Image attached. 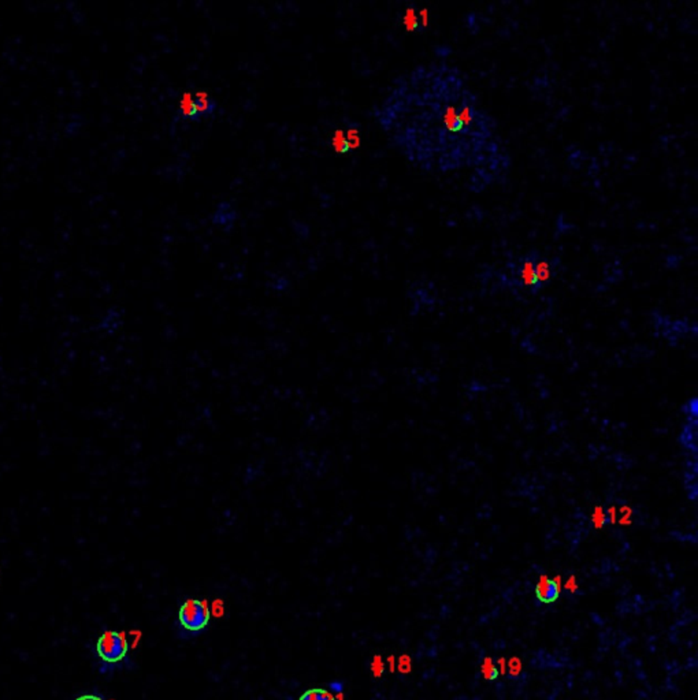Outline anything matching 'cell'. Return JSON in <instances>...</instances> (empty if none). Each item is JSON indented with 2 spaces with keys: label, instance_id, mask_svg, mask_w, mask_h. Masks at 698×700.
Segmentation results:
<instances>
[{
  "label": "cell",
  "instance_id": "obj_1",
  "mask_svg": "<svg viewBox=\"0 0 698 700\" xmlns=\"http://www.w3.org/2000/svg\"><path fill=\"white\" fill-rule=\"evenodd\" d=\"M375 116L395 147L425 172L468 173L481 189L508 172L496 119L455 65L430 62L404 73Z\"/></svg>",
  "mask_w": 698,
  "mask_h": 700
},
{
  "label": "cell",
  "instance_id": "obj_2",
  "mask_svg": "<svg viewBox=\"0 0 698 700\" xmlns=\"http://www.w3.org/2000/svg\"><path fill=\"white\" fill-rule=\"evenodd\" d=\"M559 260L539 251H528L507 262L511 285L528 293H538L557 275Z\"/></svg>",
  "mask_w": 698,
  "mask_h": 700
},
{
  "label": "cell",
  "instance_id": "obj_3",
  "mask_svg": "<svg viewBox=\"0 0 698 700\" xmlns=\"http://www.w3.org/2000/svg\"><path fill=\"white\" fill-rule=\"evenodd\" d=\"M128 650V639L123 636V633L117 630L104 632L96 643L97 655L108 663H117L122 661L126 657Z\"/></svg>",
  "mask_w": 698,
  "mask_h": 700
},
{
  "label": "cell",
  "instance_id": "obj_4",
  "mask_svg": "<svg viewBox=\"0 0 698 700\" xmlns=\"http://www.w3.org/2000/svg\"><path fill=\"white\" fill-rule=\"evenodd\" d=\"M179 622L181 625L190 630L199 632L207 626L211 618V612L206 601L189 599L179 609Z\"/></svg>",
  "mask_w": 698,
  "mask_h": 700
},
{
  "label": "cell",
  "instance_id": "obj_5",
  "mask_svg": "<svg viewBox=\"0 0 698 700\" xmlns=\"http://www.w3.org/2000/svg\"><path fill=\"white\" fill-rule=\"evenodd\" d=\"M535 595L542 604H553L560 595V577L552 580L541 576L535 586Z\"/></svg>",
  "mask_w": 698,
  "mask_h": 700
},
{
  "label": "cell",
  "instance_id": "obj_6",
  "mask_svg": "<svg viewBox=\"0 0 698 700\" xmlns=\"http://www.w3.org/2000/svg\"><path fill=\"white\" fill-rule=\"evenodd\" d=\"M401 22H403L406 30L410 32V33H421V32H423L422 26H421V21H419L418 8L414 7V6H410V7H407L404 10Z\"/></svg>",
  "mask_w": 698,
  "mask_h": 700
},
{
  "label": "cell",
  "instance_id": "obj_7",
  "mask_svg": "<svg viewBox=\"0 0 698 700\" xmlns=\"http://www.w3.org/2000/svg\"><path fill=\"white\" fill-rule=\"evenodd\" d=\"M193 99H195V103H196V108H197V115L199 116H207V115H211L214 112L215 104H214L211 96L207 92L199 90V92L193 93Z\"/></svg>",
  "mask_w": 698,
  "mask_h": 700
},
{
  "label": "cell",
  "instance_id": "obj_8",
  "mask_svg": "<svg viewBox=\"0 0 698 700\" xmlns=\"http://www.w3.org/2000/svg\"><path fill=\"white\" fill-rule=\"evenodd\" d=\"M179 111H181L182 116L186 118V119H196V118H199L196 103H195L193 94L190 92L182 93L181 100H179Z\"/></svg>",
  "mask_w": 698,
  "mask_h": 700
},
{
  "label": "cell",
  "instance_id": "obj_9",
  "mask_svg": "<svg viewBox=\"0 0 698 700\" xmlns=\"http://www.w3.org/2000/svg\"><path fill=\"white\" fill-rule=\"evenodd\" d=\"M332 145L339 154H349L350 152L347 138H346V132L341 129L335 132V134L332 137Z\"/></svg>",
  "mask_w": 698,
  "mask_h": 700
},
{
  "label": "cell",
  "instance_id": "obj_10",
  "mask_svg": "<svg viewBox=\"0 0 698 700\" xmlns=\"http://www.w3.org/2000/svg\"><path fill=\"white\" fill-rule=\"evenodd\" d=\"M299 700H336V697L332 695L329 691L315 688V690H310L306 694H303Z\"/></svg>",
  "mask_w": 698,
  "mask_h": 700
},
{
  "label": "cell",
  "instance_id": "obj_11",
  "mask_svg": "<svg viewBox=\"0 0 698 700\" xmlns=\"http://www.w3.org/2000/svg\"><path fill=\"white\" fill-rule=\"evenodd\" d=\"M344 132H346V138H347V143H348L349 150L355 151L356 148H359V145H360V133H359L357 126L356 125H349Z\"/></svg>",
  "mask_w": 698,
  "mask_h": 700
},
{
  "label": "cell",
  "instance_id": "obj_12",
  "mask_svg": "<svg viewBox=\"0 0 698 700\" xmlns=\"http://www.w3.org/2000/svg\"><path fill=\"white\" fill-rule=\"evenodd\" d=\"M481 672L486 680H496L499 677V669L490 658H486L481 666Z\"/></svg>",
  "mask_w": 698,
  "mask_h": 700
},
{
  "label": "cell",
  "instance_id": "obj_13",
  "mask_svg": "<svg viewBox=\"0 0 698 700\" xmlns=\"http://www.w3.org/2000/svg\"><path fill=\"white\" fill-rule=\"evenodd\" d=\"M507 669H508V673L510 676L512 677H518L522 672V662L519 658H511L508 662H507Z\"/></svg>",
  "mask_w": 698,
  "mask_h": 700
},
{
  "label": "cell",
  "instance_id": "obj_14",
  "mask_svg": "<svg viewBox=\"0 0 698 700\" xmlns=\"http://www.w3.org/2000/svg\"><path fill=\"white\" fill-rule=\"evenodd\" d=\"M383 670H385V665H383V661L379 655L374 657L372 662H371V672L374 675V677H381L383 675Z\"/></svg>",
  "mask_w": 698,
  "mask_h": 700
},
{
  "label": "cell",
  "instance_id": "obj_15",
  "mask_svg": "<svg viewBox=\"0 0 698 700\" xmlns=\"http://www.w3.org/2000/svg\"><path fill=\"white\" fill-rule=\"evenodd\" d=\"M418 14H419V21H421V26H422V30L425 32L429 25H430V11L428 8H418Z\"/></svg>",
  "mask_w": 698,
  "mask_h": 700
},
{
  "label": "cell",
  "instance_id": "obj_16",
  "mask_svg": "<svg viewBox=\"0 0 698 700\" xmlns=\"http://www.w3.org/2000/svg\"><path fill=\"white\" fill-rule=\"evenodd\" d=\"M397 668H399V670H400L401 673H404V675L410 673V672H411V668H412L411 658H410L408 655H403V657H400L399 663H397Z\"/></svg>",
  "mask_w": 698,
  "mask_h": 700
},
{
  "label": "cell",
  "instance_id": "obj_17",
  "mask_svg": "<svg viewBox=\"0 0 698 700\" xmlns=\"http://www.w3.org/2000/svg\"><path fill=\"white\" fill-rule=\"evenodd\" d=\"M210 612H211V614H212L214 617H217V618L222 617V615H223V612H225V605H223V602H222V601H219V599H217V601L212 604V606H211V610H210Z\"/></svg>",
  "mask_w": 698,
  "mask_h": 700
},
{
  "label": "cell",
  "instance_id": "obj_18",
  "mask_svg": "<svg viewBox=\"0 0 698 700\" xmlns=\"http://www.w3.org/2000/svg\"><path fill=\"white\" fill-rule=\"evenodd\" d=\"M566 590H568L570 593H577V590H578V584H577V580H575V577H574V576H571V577L567 580V583H566Z\"/></svg>",
  "mask_w": 698,
  "mask_h": 700
},
{
  "label": "cell",
  "instance_id": "obj_19",
  "mask_svg": "<svg viewBox=\"0 0 698 700\" xmlns=\"http://www.w3.org/2000/svg\"><path fill=\"white\" fill-rule=\"evenodd\" d=\"M496 666H497V669H499V673H501V675H506V673H507V661H506L504 658H500V659L497 661V665H496Z\"/></svg>",
  "mask_w": 698,
  "mask_h": 700
},
{
  "label": "cell",
  "instance_id": "obj_20",
  "mask_svg": "<svg viewBox=\"0 0 698 700\" xmlns=\"http://www.w3.org/2000/svg\"><path fill=\"white\" fill-rule=\"evenodd\" d=\"M330 690L336 694H343V690H344V684L340 683V681H335L330 684Z\"/></svg>",
  "mask_w": 698,
  "mask_h": 700
},
{
  "label": "cell",
  "instance_id": "obj_21",
  "mask_svg": "<svg viewBox=\"0 0 698 700\" xmlns=\"http://www.w3.org/2000/svg\"><path fill=\"white\" fill-rule=\"evenodd\" d=\"M76 700H104V699H103V698H100V697H97V695H83V697H80V698H77V699Z\"/></svg>",
  "mask_w": 698,
  "mask_h": 700
},
{
  "label": "cell",
  "instance_id": "obj_22",
  "mask_svg": "<svg viewBox=\"0 0 698 700\" xmlns=\"http://www.w3.org/2000/svg\"><path fill=\"white\" fill-rule=\"evenodd\" d=\"M388 661H389V665H390V670H392V672H395V658H393V657H389V659H388Z\"/></svg>",
  "mask_w": 698,
  "mask_h": 700
}]
</instances>
